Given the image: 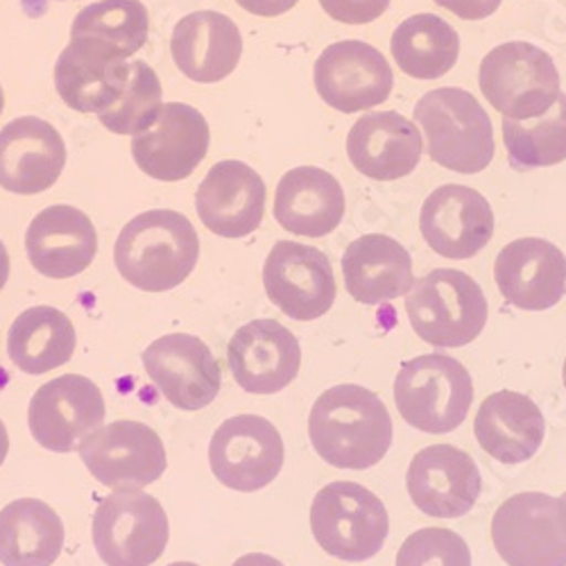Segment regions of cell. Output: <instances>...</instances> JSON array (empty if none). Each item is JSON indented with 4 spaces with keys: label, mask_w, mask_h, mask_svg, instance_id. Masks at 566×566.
<instances>
[{
    "label": "cell",
    "mask_w": 566,
    "mask_h": 566,
    "mask_svg": "<svg viewBox=\"0 0 566 566\" xmlns=\"http://www.w3.org/2000/svg\"><path fill=\"white\" fill-rule=\"evenodd\" d=\"M127 55L116 45L71 36L55 64V86L60 98L80 114H101L116 105L129 82Z\"/></svg>",
    "instance_id": "e0dca14e"
},
{
    "label": "cell",
    "mask_w": 566,
    "mask_h": 566,
    "mask_svg": "<svg viewBox=\"0 0 566 566\" xmlns=\"http://www.w3.org/2000/svg\"><path fill=\"white\" fill-rule=\"evenodd\" d=\"M479 84L490 105L510 120L544 116L562 93L553 57L526 41H507L490 51L481 62Z\"/></svg>",
    "instance_id": "52a82bcc"
},
{
    "label": "cell",
    "mask_w": 566,
    "mask_h": 566,
    "mask_svg": "<svg viewBox=\"0 0 566 566\" xmlns=\"http://www.w3.org/2000/svg\"><path fill=\"white\" fill-rule=\"evenodd\" d=\"M397 566H471V551L449 528H421L401 544Z\"/></svg>",
    "instance_id": "d590c367"
},
{
    "label": "cell",
    "mask_w": 566,
    "mask_h": 566,
    "mask_svg": "<svg viewBox=\"0 0 566 566\" xmlns=\"http://www.w3.org/2000/svg\"><path fill=\"white\" fill-rule=\"evenodd\" d=\"M175 66L193 82L213 84L229 77L243 55V36L229 17L211 10L184 17L170 36Z\"/></svg>",
    "instance_id": "484cf974"
},
{
    "label": "cell",
    "mask_w": 566,
    "mask_h": 566,
    "mask_svg": "<svg viewBox=\"0 0 566 566\" xmlns=\"http://www.w3.org/2000/svg\"><path fill=\"white\" fill-rule=\"evenodd\" d=\"M419 127L397 112H374L356 120L347 136V155L354 168L376 181H395L410 175L421 159Z\"/></svg>",
    "instance_id": "d4e9b609"
},
{
    "label": "cell",
    "mask_w": 566,
    "mask_h": 566,
    "mask_svg": "<svg viewBox=\"0 0 566 566\" xmlns=\"http://www.w3.org/2000/svg\"><path fill=\"white\" fill-rule=\"evenodd\" d=\"M494 279L507 304L548 311L566 293V256L544 239H518L499 252Z\"/></svg>",
    "instance_id": "603a6c76"
},
{
    "label": "cell",
    "mask_w": 566,
    "mask_h": 566,
    "mask_svg": "<svg viewBox=\"0 0 566 566\" xmlns=\"http://www.w3.org/2000/svg\"><path fill=\"white\" fill-rule=\"evenodd\" d=\"M319 98L340 114L379 107L395 86L388 60L365 41H338L317 57L313 69Z\"/></svg>",
    "instance_id": "5bb4252c"
},
{
    "label": "cell",
    "mask_w": 566,
    "mask_h": 566,
    "mask_svg": "<svg viewBox=\"0 0 566 566\" xmlns=\"http://www.w3.org/2000/svg\"><path fill=\"white\" fill-rule=\"evenodd\" d=\"M317 455L338 469L379 464L392 444V417L381 397L354 384L322 392L308 417Z\"/></svg>",
    "instance_id": "6da1fadb"
},
{
    "label": "cell",
    "mask_w": 566,
    "mask_h": 566,
    "mask_svg": "<svg viewBox=\"0 0 566 566\" xmlns=\"http://www.w3.org/2000/svg\"><path fill=\"white\" fill-rule=\"evenodd\" d=\"M315 542L343 562H365L379 553L390 533L384 501L367 488L336 481L322 488L311 505Z\"/></svg>",
    "instance_id": "8992f818"
},
{
    "label": "cell",
    "mask_w": 566,
    "mask_h": 566,
    "mask_svg": "<svg viewBox=\"0 0 566 566\" xmlns=\"http://www.w3.org/2000/svg\"><path fill=\"white\" fill-rule=\"evenodd\" d=\"M343 276L347 293L367 306L403 297L415 283L408 250L384 233H367L349 243Z\"/></svg>",
    "instance_id": "83f0119b"
},
{
    "label": "cell",
    "mask_w": 566,
    "mask_h": 566,
    "mask_svg": "<svg viewBox=\"0 0 566 566\" xmlns=\"http://www.w3.org/2000/svg\"><path fill=\"white\" fill-rule=\"evenodd\" d=\"M8 453H10V436H8V427H6V421L0 419V464L6 462Z\"/></svg>",
    "instance_id": "b9f144b4"
},
{
    "label": "cell",
    "mask_w": 566,
    "mask_h": 566,
    "mask_svg": "<svg viewBox=\"0 0 566 566\" xmlns=\"http://www.w3.org/2000/svg\"><path fill=\"white\" fill-rule=\"evenodd\" d=\"M168 566H200V564H193V562H175V564H168Z\"/></svg>",
    "instance_id": "f6af8a7d"
},
{
    "label": "cell",
    "mask_w": 566,
    "mask_h": 566,
    "mask_svg": "<svg viewBox=\"0 0 566 566\" xmlns=\"http://www.w3.org/2000/svg\"><path fill=\"white\" fill-rule=\"evenodd\" d=\"M66 166L62 134L43 118L21 116L0 129V186L17 196L49 191Z\"/></svg>",
    "instance_id": "44dd1931"
},
{
    "label": "cell",
    "mask_w": 566,
    "mask_h": 566,
    "mask_svg": "<svg viewBox=\"0 0 566 566\" xmlns=\"http://www.w3.org/2000/svg\"><path fill=\"white\" fill-rule=\"evenodd\" d=\"M200 259V235L186 216L153 209L132 218L114 248L120 276L134 289L166 293L191 276Z\"/></svg>",
    "instance_id": "7a4b0ae2"
},
{
    "label": "cell",
    "mask_w": 566,
    "mask_h": 566,
    "mask_svg": "<svg viewBox=\"0 0 566 566\" xmlns=\"http://www.w3.org/2000/svg\"><path fill=\"white\" fill-rule=\"evenodd\" d=\"M436 3L455 14L458 19L483 21L501 8L503 0H436Z\"/></svg>",
    "instance_id": "74e56055"
},
{
    "label": "cell",
    "mask_w": 566,
    "mask_h": 566,
    "mask_svg": "<svg viewBox=\"0 0 566 566\" xmlns=\"http://www.w3.org/2000/svg\"><path fill=\"white\" fill-rule=\"evenodd\" d=\"M80 458L105 488H144L164 476L166 447L157 431L140 421L120 419L80 442Z\"/></svg>",
    "instance_id": "30bf717a"
},
{
    "label": "cell",
    "mask_w": 566,
    "mask_h": 566,
    "mask_svg": "<svg viewBox=\"0 0 566 566\" xmlns=\"http://www.w3.org/2000/svg\"><path fill=\"white\" fill-rule=\"evenodd\" d=\"M8 279H10V254H8L6 243L0 241V291L6 289Z\"/></svg>",
    "instance_id": "60d3db41"
},
{
    "label": "cell",
    "mask_w": 566,
    "mask_h": 566,
    "mask_svg": "<svg viewBox=\"0 0 566 566\" xmlns=\"http://www.w3.org/2000/svg\"><path fill=\"white\" fill-rule=\"evenodd\" d=\"M144 367L159 392L179 410L211 406L222 386V369L205 340L191 334H168L144 352Z\"/></svg>",
    "instance_id": "2e32d148"
},
{
    "label": "cell",
    "mask_w": 566,
    "mask_h": 566,
    "mask_svg": "<svg viewBox=\"0 0 566 566\" xmlns=\"http://www.w3.org/2000/svg\"><path fill=\"white\" fill-rule=\"evenodd\" d=\"M419 229L436 254L464 261L476 256L492 241L494 211L474 188L447 184L436 188L423 202Z\"/></svg>",
    "instance_id": "ac0fdd59"
},
{
    "label": "cell",
    "mask_w": 566,
    "mask_h": 566,
    "mask_svg": "<svg viewBox=\"0 0 566 566\" xmlns=\"http://www.w3.org/2000/svg\"><path fill=\"white\" fill-rule=\"evenodd\" d=\"M283 458L286 451L276 427L259 415L227 419L209 444L213 476L235 492L268 488L279 476Z\"/></svg>",
    "instance_id": "7c38bea8"
},
{
    "label": "cell",
    "mask_w": 566,
    "mask_h": 566,
    "mask_svg": "<svg viewBox=\"0 0 566 566\" xmlns=\"http://www.w3.org/2000/svg\"><path fill=\"white\" fill-rule=\"evenodd\" d=\"M265 181L243 161H220L202 179L196 211L202 224L222 239H245L261 227L265 213Z\"/></svg>",
    "instance_id": "7402d4cb"
},
{
    "label": "cell",
    "mask_w": 566,
    "mask_h": 566,
    "mask_svg": "<svg viewBox=\"0 0 566 566\" xmlns=\"http://www.w3.org/2000/svg\"><path fill=\"white\" fill-rule=\"evenodd\" d=\"M107 417L101 388L82 374H64L41 386L28 408L32 438L53 453H71Z\"/></svg>",
    "instance_id": "8fae6325"
},
{
    "label": "cell",
    "mask_w": 566,
    "mask_h": 566,
    "mask_svg": "<svg viewBox=\"0 0 566 566\" xmlns=\"http://www.w3.org/2000/svg\"><path fill=\"white\" fill-rule=\"evenodd\" d=\"M161 109V82L150 64L134 60L129 82L116 105L98 114V120L114 134H138L150 127Z\"/></svg>",
    "instance_id": "e575fe53"
},
{
    "label": "cell",
    "mask_w": 566,
    "mask_h": 566,
    "mask_svg": "<svg viewBox=\"0 0 566 566\" xmlns=\"http://www.w3.org/2000/svg\"><path fill=\"white\" fill-rule=\"evenodd\" d=\"M564 388H566V363H564Z\"/></svg>",
    "instance_id": "bcb514c9"
},
{
    "label": "cell",
    "mask_w": 566,
    "mask_h": 566,
    "mask_svg": "<svg viewBox=\"0 0 566 566\" xmlns=\"http://www.w3.org/2000/svg\"><path fill=\"white\" fill-rule=\"evenodd\" d=\"M319 6L334 21L365 25L381 19L390 8V0H319Z\"/></svg>",
    "instance_id": "8d00e7d4"
},
{
    "label": "cell",
    "mask_w": 566,
    "mask_h": 566,
    "mask_svg": "<svg viewBox=\"0 0 566 566\" xmlns=\"http://www.w3.org/2000/svg\"><path fill=\"white\" fill-rule=\"evenodd\" d=\"M64 537L60 514L39 499H19L0 510V562L6 566H53Z\"/></svg>",
    "instance_id": "f546056e"
},
{
    "label": "cell",
    "mask_w": 566,
    "mask_h": 566,
    "mask_svg": "<svg viewBox=\"0 0 566 566\" xmlns=\"http://www.w3.org/2000/svg\"><path fill=\"white\" fill-rule=\"evenodd\" d=\"M474 433L483 451L494 460L503 464H522L544 444L546 419L539 406L526 395L501 390L481 403Z\"/></svg>",
    "instance_id": "f1b7e54d"
},
{
    "label": "cell",
    "mask_w": 566,
    "mask_h": 566,
    "mask_svg": "<svg viewBox=\"0 0 566 566\" xmlns=\"http://www.w3.org/2000/svg\"><path fill=\"white\" fill-rule=\"evenodd\" d=\"M148 30V10L140 0H98V3H91L75 17L71 36H93L107 41L132 57L146 45Z\"/></svg>",
    "instance_id": "836d02e7"
},
{
    "label": "cell",
    "mask_w": 566,
    "mask_h": 566,
    "mask_svg": "<svg viewBox=\"0 0 566 566\" xmlns=\"http://www.w3.org/2000/svg\"><path fill=\"white\" fill-rule=\"evenodd\" d=\"M6 109V93H3V86H0V114H3Z\"/></svg>",
    "instance_id": "ee69618b"
},
{
    "label": "cell",
    "mask_w": 566,
    "mask_h": 566,
    "mask_svg": "<svg viewBox=\"0 0 566 566\" xmlns=\"http://www.w3.org/2000/svg\"><path fill=\"white\" fill-rule=\"evenodd\" d=\"M492 542L507 566H566V501L514 494L494 512Z\"/></svg>",
    "instance_id": "9c48e42d"
},
{
    "label": "cell",
    "mask_w": 566,
    "mask_h": 566,
    "mask_svg": "<svg viewBox=\"0 0 566 566\" xmlns=\"http://www.w3.org/2000/svg\"><path fill=\"white\" fill-rule=\"evenodd\" d=\"M390 51L406 75L415 80H438L455 66L460 36L436 14H415L395 30Z\"/></svg>",
    "instance_id": "1f68e13d"
},
{
    "label": "cell",
    "mask_w": 566,
    "mask_h": 566,
    "mask_svg": "<svg viewBox=\"0 0 566 566\" xmlns=\"http://www.w3.org/2000/svg\"><path fill=\"white\" fill-rule=\"evenodd\" d=\"M45 3H49V0H23V8L30 17H39L45 10Z\"/></svg>",
    "instance_id": "7bdbcfd3"
},
{
    "label": "cell",
    "mask_w": 566,
    "mask_h": 566,
    "mask_svg": "<svg viewBox=\"0 0 566 566\" xmlns=\"http://www.w3.org/2000/svg\"><path fill=\"white\" fill-rule=\"evenodd\" d=\"M415 125L427 136L429 157L460 175L483 172L496 153L488 112L469 91L442 86L415 107Z\"/></svg>",
    "instance_id": "3957f363"
},
{
    "label": "cell",
    "mask_w": 566,
    "mask_h": 566,
    "mask_svg": "<svg viewBox=\"0 0 566 566\" xmlns=\"http://www.w3.org/2000/svg\"><path fill=\"white\" fill-rule=\"evenodd\" d=\"M235 3L254 17L272 19V17H281V14L291 12L300 3V0H235Z\"/></svg>",
    "instance_id": "f35d334b"
},
{
    "label": "cell",
    "mask_w": 566,
    "mask_h": 566,
    "mask_svg": "<svg viewBox=\"0 0 566 566\" xmlns=\"http://www.w3.org/2000/svg\"><path fill=\"white\" fill-rule=\"evenodd\" d=\"M25 252L32 268L51 279L82 274L98 254V233L91 218L69 205L36 213L25 231Z\"/></svg>",
    "instance_id": "cb8c5ba5"
},
{
    "label": "cell",
    "mask_w": 566,
    "mask_h": 566,
    "mask_svg": "<svg viewBox=\"0 0 566 566\" xmlns=\"http://www.w3.org/2000/svg\"><path fill=\"white\" fill-rule=\"evenodd\" d=\"M503 138L516 170L557 166L566 159V93L539 118H503Z\"/></svg>",
    "instance_id": "d6a6232c"
},
{
    "label": "cell",
    "mask_w": 566,
    "mask_h": 566,
    "mask_svg": "<svg viewBox=\"0 0 566 566\" xmlns=\"http://www.w3.org/2000/svg\"><path fill=\"white\" fill-rule=\"evenodd\" d=\"M410 501L429 516L458 518L476 505L483 479L476 460L469 453L436 444L421 449L406 474Z\"/></svg>",
    "instance_id": "ffe728a7"
},
{
    "label": "cell",
    "mask_w": 566,
    "mask_h": 566,
    "mask_svg": "<svg viewBox=\"0 0 566 566\" xmlns=\"http://www.w3.org/2000/svg\"><path fill=\"white\" fill-rule=\"evenodd\" d=\"M263 286L270 302L297 322L326 315L338 293L328 256L295 241H279L270 250L263 265Z\"/></svg>",
    "instance_id": "4fadbf2b"
},
{
    "label": "cell",
    "mask_w": 566,
    "mask_h": 566,
    "mask_svg": "<svg viewBox=\"0 0 566 566\" xmlns=\"http://www.w3.org/2000/svg\"><path fill=\"white\" fill-rule=\"evenodd\" d=\"M211 132L200 109L184 103L161 105L155 123L132 138L136 166L157 181H181L205 161Z\"/></svg>",
    "instance_id": "9a60e30c"
},
{
    "label": "cell",
    "mask_w": 566,
    "mask_h": 566,
    "mask_svg": "<svg viewBox=\"0 0 566 566\" xmlns=\"http://www.w3.org/2000/svg\"><path fill=\"white\" fill-rule=\"evenodd\" d=\"M75 326L53 306L23 311L8 334V354L25 374H45L66 365L75 352Z\"/></svg>",
    "instance_id": "4dcf8cb0"
},
{
    "label": "cell",
    "mask_w": 566,
    "mask_h": 566,
    "mask_svg": "<svg viewBox=\"0 0 566 566\" xmlns=\"http://www.w3.org/2000/svg\"><path fill=\"white\" fill-rule=\"evenodd\" d=\"M474 401V381L467 367L444 354L406 360L395 379V403L412 429L447 436L467 419Z\"/></svg>",
    "instance_id": "5b68a950"
},
{
    "label": "cell",
    "mask_w": 566,
    "mask_h": 566,
    "mask_svg": "<svg viewBox=\"0 0 566 566\" xmlns=\"http://www.w3.org/2000/svg\"><path fill=\"white\" fill-rule=\"evenodd\" d=\"M562 499H564V501H566V494H564V496H562Z\"/></svg>",
    "instance_id": "7dc6e473"
},
{
    "label": "cell",
    "mask_w": 566,
    "mask_h": 566,
    "mask_svg": "<svg viewBox=\"0 0 566 566\" xmlns=\"http://www.w3.org/2000/svg\"><path fill=\"white\" fill-rule=\"evenodd\" d=\"M406 311L412 332L440 349L474 343L488 324V300L479 281L451 268L417 279L406 295Z\"/></svg>",
    "instance_id": "277c9868"
},
{
    "label": "cell",
    "mask_w": 566,
    "mask_h": 566,
    "mask_svg": "<svg viewBox=\"0 0 566 566\" xmlns=\"http://www.w3.org/2000/svg\"><path fill=\"white\" fill-rule=\"evenodd\" d=\"M345 191L340 181L322 168L300 166L281 177L274 193L276 222L308 239H324L345 218Z\"/></svg>",
    "instance_id": "4316f807"
},
{
    "label": "cell",
    "mask_w": 566,
    "mask_h": 566,
    "mask_svg": "<svg viewBox=\"0 0 566 566\" xmlns=\"http://www.w3.org/2000/svg\"><path fill=\"white\" fill-rule=\"evenodd\" d=\"M227 360L245 392L274 395L297 379L302 347L291 328L276 319H254L233 334Z\"/></svg>",
    "instance_id": "d6986e66"
},
{
    "label": "cell",
    "mask_w": 566,
    "mask_h": 566,
    "mask_svg": "<svg viewBox=\"0 0 566 566\" xmlns=\"http://www.w3.org/2000/svg\"><path fill=\"white\" fill-rule=\"evenodd\" d=\"M231 566H283V562H279L276 557L265 555V553H248V555L235 559Z\"/></svg>",
    "instance_id": "ab89813d"
},
{
    "label": "cell",
    "mask_w": 566,
    "mask_h": 566,
    "mask_svg": "<svg viewBox=\"0 0 566 566\" xmlns=\"http://www.w3.org/2000/svg\"><path fill=\"white\" fill-rule=\"evenodd\" d=\"M168 537L166 510L138 488H116L93 514V546L107 566H153Z\"/></svg>",
    "instance_id": "ba28073f"
}]
</instances>
